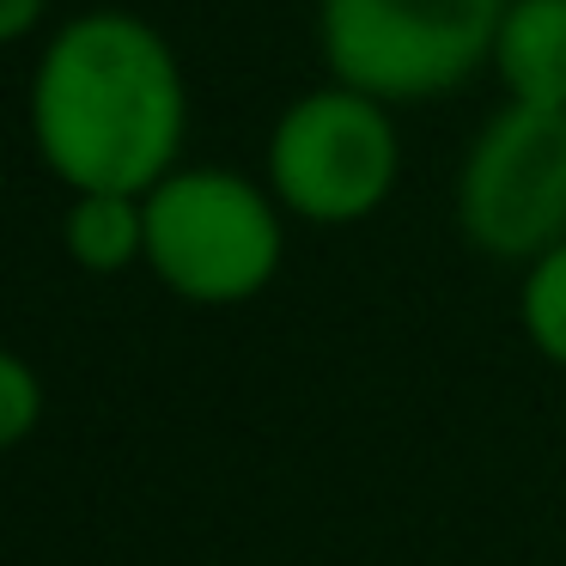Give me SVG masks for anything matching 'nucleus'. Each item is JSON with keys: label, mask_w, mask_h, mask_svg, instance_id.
Returning a JSON list of instances; mask_svg holds the SVG:
<instances>
[{"label": "nucleus", "mask_w": 566, "mask_h": 566, "mask_svg": "<svg viewBox=\"0 0 566 566\" xmlns=\"http://www.w3.org/2000/svg\"><path fill=\"white\" fill-rule=\"evenodd\" d=\"M189 86L177 50L140 13H80L31 74V147L74 196H147L177 171Z\"/></svg>", "instance_id": "obj_1"}, {"label": "nucleus", "mask_w": 566, "mask_h": 566, "mask_svg": "<svg viewBox=\"0 0 566 566\" xmlns=\"http://www.w3.org/2000/svg\"><path fill=\"white\" fill-rule=\"evenodd\" d=\"M512 0H317V43L342 86L378 104H432L493 62Z\"/></svg>", "instance_id": "obj_2"}, {"label": "nucleus", "mask_w": 566, "mask_h": 566, "mask_svg": "<svg viewBox=\"0 0 566 566\" xmlns=\"http://www.w3.org/2000/svg\"><path fill=\"white\" fill-rule=\"evenodd\" d=\"M147 269L189 305H244L281 269V201L226 165L171 171L147 196Z\"/></svg>", "instance_id": "obj_3"}, {"label": "nucleus", "mask_w": 566, "mask_h": 566, "mask_svg": "<svg viewBox=\"0 0 566 566\" xmlns=\"http://www.w3.org/2000/svg\"><path fill=\"white\" fill-rule=\"evenodd\" d=\"M396 171H402V140L390 104L342 80L293 98L269 135L274 201L311 226H354L378 213L396 189Z\"/></svg>", "instance_id": "obj_4"}, {"label": "nucleus", "mask_w": 566, "mask_h": 566, "mask_svg": "<svg viewBox=\"0 0 566 566\" xmlns=\"http://www.w3.org/2000/svg\"><path fill=\"white\" fill-rule=\"evenodd\" d=\"M457 226L493 262H536L566 244V111L505 104L457 171Z\"/></svg>", "instance_id": "obj_5"}, {"label": "nucleus", "mask_w": 566, "mask_h": 566, "mask_svg": "<svg viewBox=\"0 0 566 566\" xmlns=\"http://www.w3.org/2000/svg\"><path fill=\"white\" fill-rule=\"evenodd\" d=\"M493 74L512 104L566 111V0H512L493 38Z\"/></svg>", "instance_id": "obj_6"}, {"label": "nucleus", "mask_w": 566, "mask_h": 566, "mask_svg": "<svg viewBox=\"0 0 566 566\" xmlns=\"http://www.w3.org/2000/svg\"><path fill=\"white\" fill-rule=\"evenodd\" d=\"M67 256L86 274H123L147 262V201L140 196H74L67 208Z\"/></svg>", "instance_id": "obj_7"}, {"label": "nucleus", "mask_w": 566, "mask_h": 566, "mask_svg": "<svg viewBox=\"0 0 566 566\" xmlns=\"http://www.w3.org/2000/svg\"><path fill=\"white\" fill-rule=\"evenodd\" d=\"M517 317H524V335L536 342V354L566 366V244H554L548 256L530 262Z\"/></svg>", "instance_id": "obj_8"}, {"label": "nucleus", "mask_w": 566, "mask_h": 566, "mask_svg": "<svg viewBox=\"0 0 566 566\" xmlns=\"http://www.w3.org/2000/svg\"><path fill=\"white\" fill-rule=\"evenodd\" d=\"M43 420V384L38 371L25 366L19 354L0 347V451L19 439H31V427Z\"/></svg>", "instance_id": "obj_9"}, {"label": "nucleus", "mask_w": 566, "mask_h": 566, "mask_svg": "<svg viewBox=\"0 0 566 566\" xmlns=\"http://www.w3.org/2000/svg\"><path fill=\"white\" fill-rule=\"evenodd\" d=\"M43 7H50V0H0V43L25 38V31L43 19Z\"/></svg>", "instance_id": "obj_10"}]
</instances>
